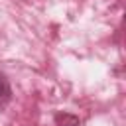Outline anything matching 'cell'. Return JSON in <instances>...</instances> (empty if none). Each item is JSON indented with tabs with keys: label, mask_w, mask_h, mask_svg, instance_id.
I'll return each mask as SVG.
<instances>
[{
	"label": "cell",
	"mask_w": 126,
	"mask_h": 126,
	"mask_svg": "<svg viewBox=\"0 0 126 126\" xmlns=\"http://www.w3.org/2000/svg\"><path fill=\"white\" fill-rule=\"evenodd\" d=\"M79 116L71 114V112H59L55 114V124L57 126H79Z\"/></svg>",
	"instance_id": "cell-1"
},
{
	"label": "cell",
	"mask_w": 126,
	"mask_h": 126,
	"mask_svg": "<svg viewBox=\"0 0 126 126\" xmlns=\"http://www.w3.org/2000/svg\"><path fill=\"white\" fill-rule=\"evenodd\" d=\"M12 96V89H10V83L6 79L4 73H0V102H8Z\"/></svg>",
	"instance_id": "cell-2"
}]
</instances>
